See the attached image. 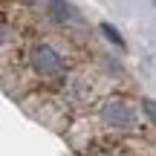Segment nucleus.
Instances as JSON below:
<instances>
[{
    "label": "nucleus",
    "mask_w": 156,
    "mask_h": 156,
    "mask_svg": "<svg viewBox=\"0 0 156 156\" xmlns=\"http://www.w3.org/2000/svg\"><path fill=\"white\" fill-rule=\"evenodd\" d=\"M46 15H49L55 23H73V20H78L75 9L67 3V0H46Z\"/></svg>",
    "instance_id": "nucleus-3"
},
{
    "label": "nucleus",
    "mask_w": 156,
    "mask_h": 156,
    "mask_svg": "<svg viewBox=\"0 0 156 156\" xmlns=\"http://www.w3.org/2000/svg\"><path fill=\"white\" fill-rule=\"evenodd\" d=\"M95 116H98L101 127L119 136H136L142 124V110L136 107L133 98L122 93H110L95 104Z\"/></svg>",
    "instance_id": "nucleus-1"
},
{
    "label": "nucleus",
    "mask_w": 156,
    "mask_h": 156,
    "mask_svg": "<svg viewBox=\"0 0 156 156\" xmlns=\"http://www.w3.org/2000/svg\"><path fill=\"white\" fill-rule=\"evenodd\" d=\"M26 64L38 78L44 81H52V78H61L69 69V58L64 55L61 46H55L52 41L38 38L26 46Z\"/></svg>",
    "instance_id": "nucleus-2"
},
{
    "label": "nucleus",
    "mask_w": 156,
    "mask_h": 156,
    "mask_svg": "<svg viewBox=\"0 0 156 156\" xmlns=\"http://www.w3.org/2000/svg\"><path fill=\"white\" fill-rule=\"evenodd\" d=\"M98 29H101V35H104L110 44H116L119 49H124V38H122V32H119L116 26H110V23L104 20V23H98Z\"/></svg>",
    "instance_id": "nucleus-4"
},
{
    "label": "nucleus",
    "mask_w": 156,
    "mask_h": 156,
    "mask_svg": "<svg viewBox=\"0 0 156 156\" xmlns=\"http://www.w3.org/2000/svg\"><path fill=\"white\" fill-rule=\"evenodd\" d=\"M139 107H142V113H145V116L156 124V101H153V98H142V104H139Z\"/></svg>",
    "instance_id": "nucleus-5"
}]
</instances>
